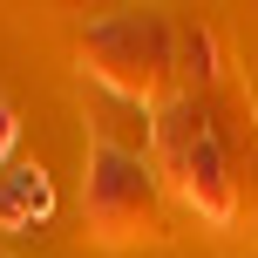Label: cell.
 <instances>
[{"label": "cell", "instance_id": "6da1fadb", "mask_svg": "<svg viewBox=\"0 0 258 258\" xmlns=\"http://www.w3.org/2000/svg\"><path fill=\"white\" fill-rule=\"evenodd\" d=\"M156 143H163V156H170V170H177L183 197H190L211 224H224V218H231V183H224V156H218L211 122L190 116V109H177V116L156 129Z\"/></svg>", "mask_w": 258, "mask_h": 258}, {"label": "cell", "instance_id": "7a4b0ae2", "mask_svg": "<svg viewBox=\"0 0 258 258\" xmlns=\"http://www.w3.org/2000/svg\"><path fill=\"white\" fill-rule=\"evenodd\" d=\"M89 204L102 224H150V183H143V163L122 156L116 143H95V183Z\"/></svg>", "mask_w": 258, "mask_h": 258}, {"label": "cell", "instance_id": "3957f363", "mask_svg": "<svg viewBox=\"0 0 258 258\" xmlns=\"http://www.w3.org/2000/svg\"><path fill=\"white\" fill-rule=\"evenodd\" d=\"M54 211V190H48V170H27V163H7L0 170V224L7 231H27Z\"/></svg>", "mask_w": 258, "mask_h": 258}, {"label": "cell", "instance_id": "277c9868", "mask_svg": "<svg viewBox=\"0 0 258 258\" xmlns=\"http://www.w3.org/2000/svg\"><path fill=\"white\" fill-rule=\"evenodd\" d=\"M14 136H21V122H14V102L0 95V170H7V150H14Z\"/></svg>", "mask_w": 258, "mask_h": 258}]
</instances>
